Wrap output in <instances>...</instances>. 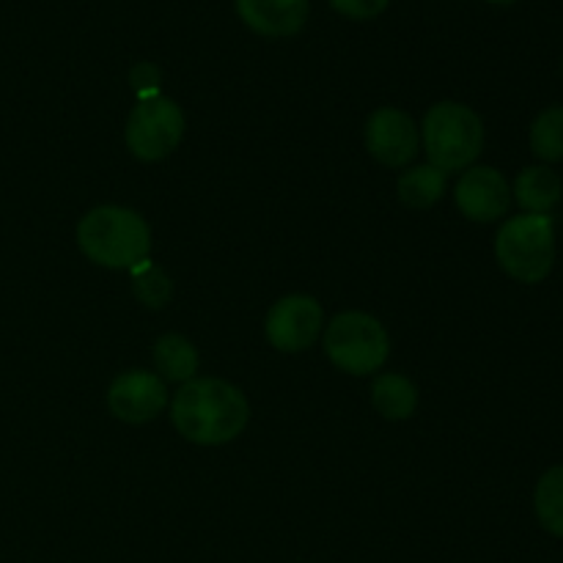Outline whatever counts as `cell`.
<instances>
[{"mask_svg": "<svg viewBox=\"0 0 563 563\" xmlns=\"http://www.w3.org/2000/svg\"><path fill=\"white\" fill-rule=\"evenodd\" d=\"M533 509L544 531L563 539V465L550 467L537 484Z\"/></svg>", "mask_w": 563, "mask_h": 563, "instance_id": "2e32d148", "label": "cell"}, {"mask_svg": "<svg viewBox=\"0 0 563 563\" xmlns=\"http://www.w3.org/2000/svg\"><path fill=\"white\" fill-rule=\"evenodd\" d=\"M449 190V174H443L434 165H407L405 174L399 176V201L407 209H432Z\"/></svg>", "mask_w": 563, "mask_h": 563, "instance_id": "5bb4252c", "label": "cell"}, {"mask_svg": "<svg viewBox=\"0 0 563 563\" xmlns=\"http://www.w3.org/2000/svg\"><path fill=\"white\" fill-rule=\"evenodd\" d=\"M324 330V311L311 295H286L269 308L264 333L280 352L311 350Z\"/></svg>", "mask_w": 563, "mask_h": 563, "instance_id": "52a82bcc", "label": "cell"}, {"mask_svg": "<svg viewBox=\"0 0 563 563\" xmlns=\"http://www.w3.org/2000/svg\"><path fill=\"white\" fill-rule=\"evenodd\" d=\"M454 203L473 223H495L511 207V187L500 170L489 165H471L456 179Z\"/></svg>", "mask_w": 563, "mask_h": 563, "instance_id": "30bf717a", "label": "cell"}, {"mask_svg": "<svg viewBox=\"0 0 563 563\" xmlns=\"http://www.w3.org/2000/svg\"><path fill=\"white\" fill-rule=\"evenodd\" d=\"M77 247L104 269H135L152 251L148 223L126 207H97L77 223Z\"/></svg>", "mask_w": 563, "mask_h": 563, "instance_id": "7a4b0ae2", "label": "cell"}, {"mask_svg": "<svg viewBox=\"0 0 563 563\" xmlns=\"http://www.w3.org/2000/svg\"><path fill=\"white\" fill-rule=\"evenodd\" d=\"M489 3H515V0H489Z\"/></svg>", "mask_w": 563, "mask_h": 563, "instance_id": "44dd1931", "label": "cell"}, {"mask_svg": "<svg viewBox=\"0 0 563 563\" xmlns=\"http://www.w3.org/2000/svg\"><path fill=\"white\" fill-rule=\"evenodd\" d=\"M322 346L330 363L352 377L377 374L390 355L388 330L366 311H344L330 319L322 330Z\"/></svg>", "mask_w": 563, "mask_h": 563, "instance_id": "5b68a950", "label": "cell"}, {"mask_svg": "<svg viewBox=\"0 0 563 563\" xmlns=\"http://www.w3.org/2000/svg\"><path fill=\"white\" fill-rule=\"evenodd\" d=\"M561 179L548 165H531L515 179L511 196L528 214H548L561 201Z\"/></svg>", "mask_w": 563, "mask_h": 563, "instance_id": "7c38bea8", "label": "cell"}, {"mask_svg": "<svg viewBox=\"0 0 563 563\" xmlns=\"http://www.w3.org/2000/svg\"><path fill=\"white\" fill-rule=\"evenodd\" d=\"M495 256L520 284H539L555 262V223L550 214H517L500 225L495 236Z\"/></svg>", "mask_w": 563, "mask_h": 563, "instance_id": "277c9868", "label": "cell"}, {"mask_svg": "<svg viewBox=\"0 0 563 563\" xmlns=\"http://www.w3.org/2000/svg\"><path fill=\"white\" fill-rule=\"evenodd\" d=\"M372 405L388 421H407L418 407L416 383L396 372L379 374L372 383Z\"/></svg>", "mask_w": 563, "mask_h": 563, "instance_id": "9a60e30c", "label": "cell"}, {"mask_svg": "<svg viewBox=\"0 0 563 563\" xmlns=\"http://www.w3.org/2000/svg\"><path fill=\"white\" fill-rule=\"evenodd\" d=\"M245 394L218 377H196L179 385L170 399V423L196 445H225L247 427Z\"/></svg>", "mask_w": 563, "mask_h": 563, "instance_id": "6da1fadb", "label": "cell"}, {"mask_svg": "<svg viewBox=\"0 0 563 563\" xmlns=\"http://www.w3.org/2000/svg\"><path fill=\"white\" fill-rule=\"evenodd\" d=\"M154 368H157V377H163L165 383H190L196 379L198 372V350L192 346L190 339L179 333H165L163 339L154 344L152 350Z\"/></svg>", "mask_w": 563, "mask_h": 563, "instance_id": "4fadbf2b", "label": "cell"}, {"mask_svg": "<svg viewBox=\"0 0 563 563\" xmlns=\"http://www.w3.org/2000/svg\"><path fill=\"white\" fill-rule=\"evenodd\" d=\"M159 80H163V75H159V69L154 64L132 66L130 86H132V91H135L137 99L157 97V93H159Z\"/></svg>", "mask_w": 563, "mask_h": 563, "instance_id": "d6986e66", "label": "cell"}, {"mask_svg": "<svg viewBox=\"0 0 563 563\" xmlns=\"http://www.w3.org/2000/svg\"><path fill=\"white\" fill-rule=\"evenodd\" d=\"M168 405V383L146 368L119 374L108 388V410L124 423L154 421Z\"/></svg>", "mask_w": 563, "mask_h": 563, "instance_id": "9c48e42d", "label": "cell"}, {"mask_svg": "<svg viewBox=\"0 0 563 563\" xmlns=\"http://www.w3.org/2000/svg\"><path fill=\"white\" fill-rule=\"evenodd\" d=\"M236 14L262 36H295L308 16V0H234Z\"/></svg>", "mask_w": 563, "mask_h": 563, "instance_id": "8fae6325", "label": "cell"}, {"mask_svg": "<svg viewBox=\"0 0 563 563\" xmlns=\"http://www.w3.org/2000/svg\"><path fill=\"white\" fill-rule=\"evenodd\" d=\"M130 275H132V291H135V297L143 302V306L163 308L165 302L170 300V295H174V284H170V278L165 275V269L157 267V264H152L148 258L137 264L135 269H130Z\"/></svg>", "mask_w": 563, "mask_h": 563, "instance_id": "ac0fdd59", "label": "cell"}, {"mask_svg": "<svg viewBox=\"0 0 563 563\" xmlns=\"http://www.w3.org/2000/svg\"><path fill=\"white\" fill-rule=\"evenodd\" d=\"M366 148L385 168H407L421 148V130L401 108H377L366 121Z\"/></svg>", "mask_w": 563, "mask_h": 563, "instance_id": "ba28073f", "label": "cell"}, {"mask_svg": "<svg viewBox=\"0 0 563 563\" xmlns=\"http://www.w3.org/2000/svg\"><path fill=\"white\" fill-rule=\"evenodd\" d=\"M390 0H330L339 14L352 16V20H372V16H379L385 9H388Z\"/></svg>", "mask_w": 563, "mask_h": 563, "instance_id": "ffe728a7", "label": "cell"}, {"mask_svg": "<svg viewBox=\"0 0 563 563\" xmlns=\"http://www.w3.org/2000/svg\"><path fill=\"white\" fill-rule=\"evenodd\" d=\"M531 148L542 163L563 159V104L542 110L531 124Z\"/></svg>", "mask_w": 563, "mask_h": 563, "instance_id": "e0dca14e", "label": "cell"}, {"mask_svg": "<svg viewBox=\"0 0 563 563\" xmlns=\"http://www.w3.org/2000/svg\"><path fill=\"white\" fill-rule=\"evenodd\" d=\"M181 135H185V113L174 99L163 93L137 99L135 108L130 110L124 141L126 148L143 163H159L168 157L181 143Z\"/></svg>", "mask_w": 563, "mask_h": 563, "instance_id": "8992f818", "label": "cell"}, {"mask_svg": "<svg viewBox=\"0 0 563 563\" xmlns=\"http://www.w3.org/2000/svg\"><path fill=\"white\" fill-rule=\"evenodd\" d=\"M421 146L429 165L443 174L467 170L484 148V124L473 108L462 102H438L423 115Z\"/></svg>", "mask_w": 563, "mask_h": 563, "instance_id": "3957f363", "label": "cell"}]
</instances>
